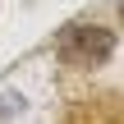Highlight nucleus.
Returning a JSON list of instances; mask_svg holds the SVG:
<instances>
[{
  "mask_svg": "<svg viewBox=\"0 0 124 124\" xmlns=\"http://www.w3.org/2000/svg\"><path fill=\"white\" fill-rule=\"evenodd\" d=\"M110 46H115V37L106 28H64V37H60V55L69 64H78V69L101 64L110 55Z\"/></svg>",
  "mask_w": 124,
  "mask_h": 124,
  "instance_id": "obj_1",
  "label": "nucleus"
}]
</instances>
